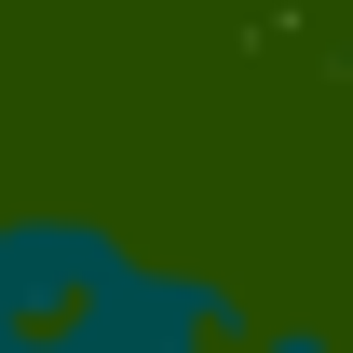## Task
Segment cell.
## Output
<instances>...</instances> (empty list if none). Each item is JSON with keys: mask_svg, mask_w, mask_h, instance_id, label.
Segmentation results:
<instances>
[{"mask_svg": "<svg viewBox=\"0 0 353 353\" xmlns=\"http://www.w3.org/2000/svg\"><path fill=\"white\" fill-rule=\"evenodd\" d=\"M245 353H340V326H312V312H285V326H272V312H259V326H245Z\"/></svg>", "mask_w": 353, "mask_h": 353, "instance_id": "obj_3", "label": "cell"}, {"mask_svg": "<svg viewBox=\"0 0 353 353\" xmlns=\"http://www.w3.org/2000/svg\"><path fill=\"white\" fill-rule=\"evenodd\" d=\"M0 340H14V326H0Z\"/></svg>", "mask_w": 353, "mask_h": 353, "instance_id": "obj_5", "label": "cell"}, {"mask_svg": "<svg viewBox=\"0 0 353 353\" xmlns=\"http://www.w3.org/2000/svg\"><path fill=\"white\" fill-rule=\"evenodd\" d=\"M259 299L204 259H163V245H123V272L68 312V340L82 353H245Z\"/></svg>", "mask_w": 353, "mask_h": 353, "instance_id": "obj_1", "label": "cell"}, {"mask_svg": "<svg viewBox=\"0 0 353 353\" xmlns=\"http://www.w3.org/2000/svg\"><path fill=\"white\" fill-rule=\"evenodd\" d=\"M123 272V231L95 204H14L0 218V326H68Z\"/></svg>", "mask_w": 353, "mask_h": 353, "instance_id": "obj_2", "label": "cell"}, {"mask_svg": "<svg viewBox=\"0 0 353 353\" xmlns=\"http://www.w3.org/2000/svg\"><path fill=\"white\" fill-rule=\"evenodd\" d=\"M0 353H82V340H68V326H14Z\"/></svg>", "mask_w": 353, "mask_h": 353, "instance_id": "obj_4", "label": "cell"}]
</instances>
